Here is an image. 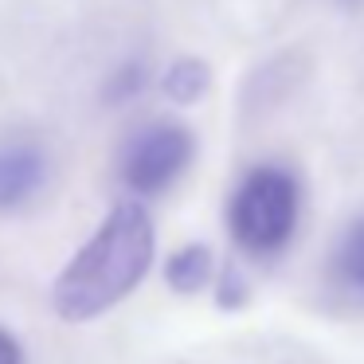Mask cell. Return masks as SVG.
<instances>
[{
	"label": "cell",
	"instance_id": "6da1fadb",
	"mask_svg": "<svg viewBox=\"0 0 364 364\" xmlns=\"http://www.w3.org/2000/svg\"><path fill=\"white\" fill-rule=\"evenodd\" d=\"M153 220L137 200H122L102 228L79 247L51 286V306L63 321H95L137 290L153 267Z\"/></svg>",
	"mask_w": 364,
	"mask_h": 364
},
{
	"label": "cell",
	"instance_id": "7a4b0ae2",
	"mask_svg": "<svg viewBox=\"0 0 364 364\" xmlns=\"http://www.w3.org/2000/svg\"><path fill=\"white\" fill-rule=\"evenodd\" d=\"M298 181L278 165H259L239 181L228 204V228L243 251L274 255L290 243L298 228Z\"/></svg>",
	"mask_w": 364,
	"mask_h": 364
},
{
	"label": "cell",
	"instance_id": "3957f363",
	"mask_svg": "<svg viewBox=\"0 0 364 364\" xmlns=\"http://www.w3.org/2000/svg\"><path fill=\"white\" fill-rule=\"evenodd\" d=\"M192 153H196V141L184 126L153 122L137 129L122 149V181L137 196H157L184 176V168L192 165Z\"/></svg>",
	"mask_w": 364,
	"mask_h": 364
},
{
	"label": "cell",
	"instance_id": "277c9868",
	"mask_svg": "<svg viewBox=\"0 0 364 364\" xmlns=\"http://www.w3.org/2000/svg\"><path fill=\"white\" fill-rule=\"evenodd\" d=\"M43 176H48V165L36 145H0V212L32 200Z\"/></svg>",
	"mask_w": 364,
	"mask_h": 364
},
{
	"label": "cell",
	"instance_id": "5b68a950",
	"mask_svg": "<svg viewBox=\"0 0 364 364\" xmlns=\"http://www.w3.org/2000/svg\"><path fill=\"white\" fill-rule=\"evenodd\" d=\"M212 270H215L212 251H208L204 243H188V247L168 255L165 282H168V290H176V294H196L212 282Z\"/></svg>",
	"mask_w": 364,
	"mask_h": 364
},
{
	"label": "cell",
	"instance_id": "8992f818",
	"mask_svg": "<svg viewBox=\"0 0 364 364\" xmlns=\"http://www.w3.org/2000/svg\"><path fill=\"white\" fill-rule=\"evenodd\" d=\"M165 95H168V102H176V106H192L196 98H204L208 95V87H212V67L204 63V59H176L173 67L165 71Z\"/></svg>",
	"mask_w": 364,
	"mask_h": 364
},
{
	"label": "cell",
	"instance_id": "52a82bcc",
	"mask_svg": "<svg viewBox=\"0 0 364 364\" xmlns=\"http://www.w3.org/2000/svg\"><path fill=\"white\" fill-rule=\"evenodd\" d=\"M333 267H337V278L353 290H364V220H356L353 228L341 235L337 255H333Z\"/></svg>",
	"mask_w": 364,
	"mask_h": 364
},
{
	"label": "cell",
	"instance_id": "ba28073f",
	"mask_svg": "<svg viewBox=\"0 0 364 364\" xmlns=\"http://www.w3.org/2000/svg\"><path fill=\"white\" fill-rule=\"evenodd\" d=\"M247 298H251V286H247L243 270L239 267H228L220 274V290H215V301H220L223 309H243Z\"/></svg>",
	"mask_w": 364,
	"mask_h": 364
},
{
	"label": "cell",
	"instance_id": "9c48e42d",
	"mask_svg": "<svg viewBox=\"0 0 364 364\" xmlns=\"http://www.w3.org/2000/svg\"><path fill=\"white\" fill-rule=\"evenodd\" d=\"M0 364H24V353L9 329H0Z\"/></svg>",
	"mask_w": 364,
	"mask_h": 364
}]
</instances>
